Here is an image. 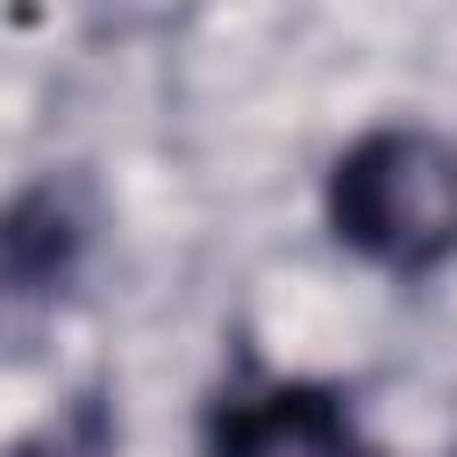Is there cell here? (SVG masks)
Segmentation results:
<instances>
[{
	"label": "cell",
	"instance_id": "obj_1",
	"mask_svg": "<svg viewBox=\"0 0 457 457\" xmlns=\"http://www.w3.org/2000/svg\"><path fill=\"white\" fill-rule=\"evenodd\" d=\"M328 221L357 257L386 271L443 264L457 250V136L421 121L357 136L328 171Z\"/></svg>",
	"mask_w": 457,
	"mask_h": 457
},
{
	"label": "cell",
	"instance_id": "obj_2",
	"mask_svg": "<svg viewBox=\"0 0 457 457\" xmlns=\"http://www.w3.org/2000/svg\"><path fill=\"white\" fill-rule=\"evenodd\" d=\"M221 457H371L357 414L321 386H271L236 400L221 421Z\"/></svg>",
	"mask_w": 457,
	"mask_h": 457
}]
</instances>
